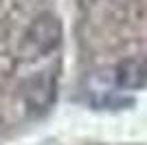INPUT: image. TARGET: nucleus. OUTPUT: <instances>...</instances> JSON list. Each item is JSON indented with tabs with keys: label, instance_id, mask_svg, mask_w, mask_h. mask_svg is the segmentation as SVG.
Returning <instances> with one entry per match:
<instances>
[{
	"label": "nucleus",
	"instance_id": "nucleus-1",
	"mask_svg": "<svg viewBox=\"0 0 147 145\" xmlns=\"http://www.w3.org/2000/svg\"><path fill=\"white\" fill-rule=\"evenodd\" d=\"M59 42H61V22L53 13H42L26 29L24 40H22V53L31 60L44 57L51 51H55Z\"/></svg>",
	"mask_w": 147,
	"mask_h": 145
},
{
	"label": "nucleus",
	"instance_id": "nucleus-2",
	"mask_svg": "<svg viewBox=\"0 0 147 145\" xmlns=\"http://www.w3.org/2000/svg\"><path fill=\"white\" fill-rule=\"evenodd\" d=\"M55 92H57V79L51 70H42L35 77L29 79L24 90V103L31 115H46L51 106L55 103Z\"/></svg>",
	"mask_w": 147,
	"mask_h": 145
},
{
	"label": "nucleus",
	"instance_id": "nucleus-3",
	"mask_svg": "<svg viewBox=\"0 0 147 145\" xmlns=\"http://www.w3.org/2000/svg\"><path fill=\"white\" fill-rule=\"evenodd\" d=\"M114 86L123 90H141L147 86V62L125 60L114 68Z\"/></svg>",
	"mask_w": 147,
	"mask_h": 145
},
{
	"label": "nucleus",
	"instance_id": "nucleus-4",
	"mask_svg": "<svg viewBox=\"0 0 147 145\" xmlns=\"http://www.w3.org/2000/svg\"><path fill=\"white\" fill-rule=\"evenodd\" d=\"M92 110H108V112H121L136 106V99L132 95H114V92H101L90 99Z\"/></svg>",
	"mask_w": 147,
	"mask_h": 145
}]
</instances>
